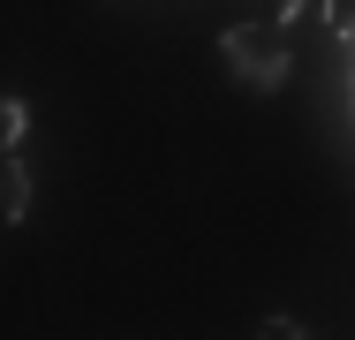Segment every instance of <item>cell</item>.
Listing matches in <instances>:
<instances>
[{
  "instance_id": "obj_1",
  "label": "cell",
  "mask_w": 355,
  "mask_h": 340,
  "mask_svg": "<svg viewBox=\"0 0 355 340\" xmlns=\"http://www.w3.org/2000/svg\"><path fill=\"white\" fill-rule=\"evenodd\" d=\"M219 61H227V76H234L242 91L272 99L287 76H295V46H287L280 23H227V31H219Z\"/></svg>"
},
{
  "instance_id": "obj_4",
  "label": "cell",
  "mask_w": 355,
  "mask_h": 340,
  "mask_svg": "<svg viewBox=\"0 0 355 340\" xmlns=\"http://www.w3.org/2000/svg\"><path fill=\"white\" fill-rule=\"evenodd\" d=\"M257 340H318V333H310V325H295V318H265Z\"/></svg>"
},
{
  "instance_id": "obj_5",
  "label": "cell",
  "mask_w": 355,
  "mask_h": 340,
  "mask_svg": "<svg viewBox=\"0 0 355 340\" xmlns=\"http://www.w3.org/2000/svg\"><path fill=\"white\" fill-rule=\"evenodd\" d=\"M333 38H340V46L355 53V8H340V15H333Z\"/></svg>"
},
{
  "instance_id": "obj_3",
  "label": "cell",
  "mask_w": 355,
  "mask_h": 340,
  "mask_svg": "<svg viewBox=\"0 0 355 340\" xmlns=\"http://www.w3.org/2000/svg\"><path fill=\"white\" fill-rule=\"evenodd\" d=\"M23 129H31L23 91H0V151H23Z\"/></svg>"
},
{
  "instance_id": "obj_2",
  "label": "cell",
  "mask_w": 355,
  "mask_h": 340,
  "mask_svg": "<svg viewBox=\"0 0 355 340\" xmlns=\"http://www.w3.org/2000/svg\"><path fill=\"white\" fill-rule=\"evenodd\" d=\"M31 212V167L23 151H0V219H23Z\"/></svg>"
}]
</instances>
